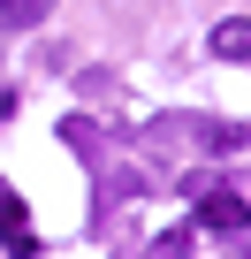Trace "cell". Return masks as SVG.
Masks as SVG:
<instances>
[{
	"label": "cell",
	"instance_id": "2",
	"mask_svg": "<svg viewBox=\"0 0 251 259\" xmlns=\"http://www.w3.org/2000/svg\"><path fill=\"white\" fill-rule=\"evenodd\" d=\"M213 54H221V61H251V16H228V23L213 31Z\"/></svg>",
	"mask_w": 251,
	"mask_h": 259
},
{
	"label": "cell",
	"instance_id": "4",
	"mask_svg": "<svg viewBox=\"0 0 251 259\" xmlns=\"http://www.w3.org/2000/svg\"><path fill=\"white\" fill-rule=\"evenodd\" d=\"M23 229H31L23 198H16V191H0V244H8V236H23Z\"/></svg>",
	"mask_w": 251,
	"mask_h": 259
},
{
	"label": "cell",
	"instance_id": "1",
	"mask_svg": "<svg viewBox=\"0 0 251 259\" xmlns=\"http://www.w3.org/2000/svg\"><path fill=\"white\" fill-rule=\"evenodd\" d=\"M198 229H213V236H236V229H251V206H243L236 191H206V198H198Z\"/></svg>",
	"mask_w": 251,
	"mask_h": 259
},
{
	"label": "cell",
	"instance_id": "3",
	"mask_svg": "<svg viewBox=\"0 0 251 259\" xmlns=\"http://www.w3.org/2000/svg\"><path fill=\"white\" fill-rule=\"evenodd\" d=\"M46 8L54 0H0V31H31V23H46Z\"/></svg>",
	"mask_w": 251,
	"mask_h": 259
}]
</instances>
